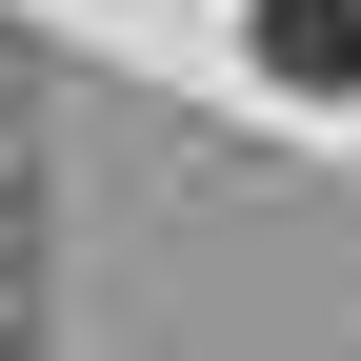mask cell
<instances>
[{
	"label": "cell",
	"mask_w": 361,
	"mask_h": 361,
	"mask_svg": "<svg viewBox=\"0 0 361 361\" xmlns=\"http://www.w3.org/2000/svg\"><path fill=\"white\" fill-rule=\"evenodd\" d=\"M261 61L281 80H361V0H261Z\"/></svg>",
	"instance_id": "1"
}]
</instances>
